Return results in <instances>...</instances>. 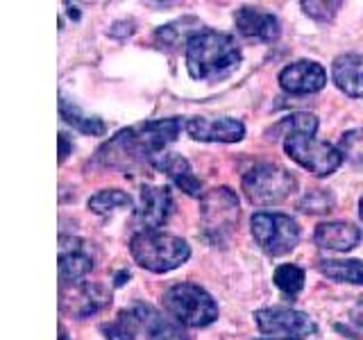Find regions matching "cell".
I'll list each match as a JSON object with an SVG mask.
<instances>
[{"label": "cell", "instance_id": "obj_29", "mask_svg": "<svg viewBox=\"0 0 363 340\" xmlns=\"http://www.w3.org/2000/svg\"><path fill=\"white\" fill-rule=\"evenodd\" d=\"M298 209L304 213H327L334 209V196L325 188H313L300 200Z\"/></svg>", "mask_w": 363, "mask_h": 340}, {"label": "cell", "instance_id": "obj_8", "mask_svg": "<svg viewBox=\"0 0 363 340\" xmlns=\"http://www.w3.org/2000/svg\"><path fill=\"white\" fill-rule=\"evenodd\" d=\"M200 218L204 234L220 241L238 220V198L230 186H216L200 198Z\"/></svg>", "mask_w": 363, "mask_h": 340}, {"label": "cell", "instance_id": "obj_22", "mask_svg": "<svg viewBox=\"0 0 363 340\" xmlns=\"http://www.w3.org/2000/svg\"><path fill=\"white\" fill-rule=\"evenodd\" d=\"M100 332L105 334L107 340H136L139 332H143L141 317H139V311H136V306L123 309L111 322L102 324Z\"/></svg>", "mask_w": 363, "mask_h": 340}, {"label": "cell", "instance_id": "obj_33", "mask_svg": "<svg viewBox=\"0 0 363 340\" xmlns=\"http://www.w3.org/2000/svg\"><path fill=\"white\" fill-rule=\"evenodd\" d=\"M60 340H68V336H66V329H64V327H60Z\"/></svg>", "mask_w": 363, "mask_h": 340}, {"label": "cell", "instance_id": "obj_28", "mask_svg": "<svg viewBox=\"0 0 363 340\" xmlns=\"http://www.w3.org/2000/svg\"><path fill=\"white\" fill-rule=\"evenodd\" d=\"M300 7L304 9V14L311 16L313 21L327 23V21H334V16L340 11L343 3H340V0H304V3H300Z\"/></svg>", "mask_w": 363, "mask_h": 340}, {"label": "cell", "instance_id": "obj_30", "mask_svg": "<svg viewBox=\"0 0 363 340\" xmlns=\"http://www.w3.org/2000/svg\"><path fill=\"white\" fill-rule=\"evenodd\" d=\"M134 21H116L113 26L109 28V37L113 39H128L134 34Z\"/></svg>", "mask_w": 363, "mask_h": 340}, {"label": "cell", "instance_id": "obj_9", "mask_svg": "<svg viewBox=\"0 0 363 340\" xmlns=\"http://www.w3.org/2000/svg\"><path fill=\"white\" fill-rule=\"evenodd\" d=\"M255 322L261 334L272 338L304 340L318 334V324L309 313L289 309V306H270L255 311Z\"/></svg>", "mask_w": 363, "mask_h": 340}, {"label": "cell", "instance_id": "obj_1", "mask_svg": "<svg viewBox=\"0 0 363 340\" xmlns=\"http://www.w3.org/2000/svg\"><path fill=\"white\" fill-rule=\"evenodd\" d=\"M186 128L182 118H159L139 123L134 128L121 130L109 143L98 150V157L111 168L128 170L130 166L147 162L150 164L157 154L166 152L170 143L177 141L179 132Z\"/></svg>", "mask_w": 363, "mask_h": 340}, {"label": "cell", "instance_id": "obj_17", "mask_svg": "<svg viewBox=\"0 0 363 340\" xmlns=\"http://www.w3.org/2000/svg\"><path fill=\"white\" fill-rule=\"evenodd\" d=\"M332 79L345 96L363 98V55H338L332 64Z\"/></svg>", "mask_w": 363, "mask_h": 340}, {"label": "cell", "instance_id": "obj_34", "mask_svg": "<svg viewBox=\"0 0 363 340\" xmlns=\"http://www.w3.org/2000/svg\"><path fill=\"white\" fill-rule=\"evenodd\" d=\"M359 218L363 220V198L359 200Z\"/></svg>", "mask_w": 363, "mask_h": 340}, {"label": "cell", "instance_id": "obj_15", "mask_svg": "<svg viewBox=\"0 0 363 340\" xmlns=\"http://www.w3.org/2000/svg\"><path fill=\"white\" fill-rule=\"evenodd\" d=\"M150 166L157 168L159 173L168 175L182 191L186 193V196H193V198H202V196H204L200 179H198L196 175H193L191 164H189L182 154H177V152H168V150H166V152H162V154H157V157L152 159V162H150Z\"/></svg>", "mask_w": 363, "mask_h": 340}, {"label": "cell", "instance_id": "obj_2", "mask_svg": "<svg viewBox=\"0 0 363 340\" xmlns=\"http://www.w3.org/2000/svg\"><path fill=\"white\" fill-rule=\"evenodd\" d=\"M243 52L236 39L227 32L218 30H202L184 48L186 71L193 79L209 82V79H220L230 75L234 68L241 64Z\"/></svg>", "mask_w": 363, "mask_h": 340}, {"label": "cell", "instance_id": "obj_6", "mask_svg": "<svg viewBox=\"0 0 363 340\" xmlns=\"http://www.w3.org/2000/svg\"><path fill=\"white\" fill-rule=\"evenodd\" d=\"M250 232L268 256H284L300 243V225L279 211H255L250 218Z\"/></svg>", "mask_w": 363, "mask_h": 340}, {"label": "cell", "instance_id": "obj_16", "mask_svg": "<svg viewBox=\"0 0 363 340\" xmlns=\"http://www.w3.org/2000/svg\"><path fill=\"white\" fill-rule=\"evenodd\" d=\"M313 241L318 247L332 249V252H350L361 243V230L345 220L320 222L313 232Z\"/></svg>", "mask_w": 363, "mask_h": 340}, {"label": "cell", "instance_id": "obj_5", "mask_svg": "<svg viewBox=\"0 0 363 340\" xmlns=\"http://www.w3.org/2000/svg\"><path fill=\"white\" fill-rule=\"evenodd\" d=\"M243 193L257 207H272L298 191V179L279 164H257L243 175Z\"/></svg>", "mask_w": 363, "mask_h": 340}, {"label": "cell", "instance_id": "obj_32", "mask_svg": "<svg viewBox=\"0 0 363 340\" xmlns=\"http://www.w3.org/2000/svg\"><path fill=\"white\" fill-rule=\"evenodd\" d=\"M125 279H130V270H123L121 275L116 277V281H113V283H116V286H123V283H125Z\"/></svg>", "mask_w": 363, "mask_h": 340}, {"label": "cell", "instance_id": "obj_12", "mask_svg": "<svg viewBox=\"0 0 363 340\" xmlns=\"http://www.w3.org/2000/svg\"><path fill=\"white\" fill-rule=\"evenodd\" d=\"M186 134L196 141L204 143H238L245 136V125L238 118H209L193 116L186 120Z\"/></svg>", "mask_w": 363, "mask_h": 340}, {"label": "cell", "instance_id": "obj_10", "mask_svg": "<svg viewBox=\"0 0 363 340\" xmlns=\"http://www.w3.org/2000/svg\"><path fill=\"white\" fill-rule=\"evenodd\" d=\"M173 213V196L168 186L145 184L139 196V207L134 211V220L141 227L139 232H157L164 227Z\"/></svg>", "mask_w": 363, "mask_h": 340}, {"label": "cell", "instance_id": "obj_31", "mask_svg": "<svg viewBox=\"0 0 363 340\" xmlns=\"http://www.w3.org/2000/svg\"><path fill=\"white\" fill-rule=\"evenodd\" d=\"M71 150H73V143L68 141V136L62 132L60 134V164L66 162V157H68V152H71Z\"/></svg>", "mask_w": 363, "mask_h": 340}, {"label": "cell", "instance_id": "obj_21", "mask_svg": "<svg viewBox=\"0 0 363 340\" xmlns=\"http://www.w3.org/2000/svg\"><path fill=\"white\" fill-rule=\"evenodd\" d=\"M60 113H62V118L68 123V125H73V128L77 132H82V134H89V136H102L107 132V125L102 123V118L98 116H91V113H86L84 109H79L75 102L71 100H66L64 96L60 98Z\"/></svg>", "mask_w": 363, "mask_h": 340}, {"label": "cell", "instance_id": "obj_25", "mask_svg": "<svg viewBox=\"0 0 363 340\" xmlns=\"http://www.w3.org/2000/svg\"><path fill=\"white\" fill-rule=\"evenodd\" d=\"M272 281H275V286L286 295V298H298L304 288V270L300 266L284 264L275 270Z\"/></svg>", "mask_w": 363, "mask_h": 340}, {"label": "cell", "instance_id": "obj_23", "mask_svg": "<svg viewBox=\"0 0 363 340\" xmlns=\"http://www.w3.org/2000/svg\"><path fill=\"white\" fill-rule=\"evenodd\" d=\"M320 275L327 279L338 281V283H354V286H363V261L359 259H345V261H323Z\"/></svg>", "mask_w": 363, "mask_h": 340}, {"label": "cell", "instance_id": "obj_35", "mask_svg": "<svg viewBox=\"0 0 363 340\" xmlns=\"http://www.w3.org/2000/svg\"><path fill=\"white\" fill-rule=\"evenodd\" d=\"M259 340H293V338H259Z\"/></svg>", "mask_w": 363, "mask_h": 340}, {"label": "cell", "instance_id": "obj_24", "mask_svg": "<svg viewBox=\"0 0 363 340\" xmlns=\"http://www.w3.org/2000/svg\"><path fill=\"white\" fill-rule=\"evenodd\" d=\"M132 207H134V200L121 188H105L89 198V209L98 215H111L116 211L132 209Z\"/></svg>", "mask_w": 363, "mask_h": 340}, {"label": "cell", "instance_id": "obj_27", "mask_svg": "<svg viewBox=\"0 0 363 340\" xmlns=\"http://www.w3.org/2000/svg\"><path fill=\"white\" fill-rule=\"evenodd\" d=\"M338 152L343 154V159L347 162L363 166V128L357 130H347L338 141Z\"/></svg>", "mask_w": 363, "mask_h": 340}, {"label": "cell", "instance_id": "obj_20", "mask_svg": "<svg viewBox=\"0 0 363 340\" xmlns=\"http://www.w3.org/2000/svg\"><path fill=\"white\" fill-rule=\"evenodd\" d=\"M198 32H202V26L198 18L193 16H184V18H177L168 26H162L155 32V41L162 45V48H177V45L191 41V37H196Z\"/></svg>", "mask_w": 363, "mask_h": 340}, {"label": "cell", "instance_id": "obj_19", "mask_svg": "<svg viewBox=\"0 0 363 340\" xmlns=\"http://www.w3.org/2000/svg\"><path fill=\"white\" fill-rule=\"evenodd\" d=\"M91 270H94V259H91L82 247L62 245V254H60L62 286H77V283H82L86 279Z\"/></svg>", "mask_w": 363, "mask_h": 340}, {"label": "cell", "instance_id": "obj_11", "mask_svg": "<svg viewBox=\"0 0 363 340\" xmlns=\"http://www.w3.org/2000/svg\"><path fill=\"white\" fill-rule=\"evenodd\" d=\"M279 86L291 96H311L327 86V71L313 60H298L281 68Z\"/></svg>", "mask_w": 363, "mask_h": 340}, {"label": "cell", "instance_id": "obj_13", "mask_svg": "<svg viewBox=\"0 0 363 340\" xmlns=\"http://www.w3.org/2000/svg\"><path fill=\"white\" fill-rule=\"evenodd\" d=\"M234 23L236 30L247 39H257V41H275L281 34V23L279 18L272 14V11H266L261 7H241L236 9L234 14Z\"/></svg>", "mask_w": 363, "mask_h": 340}, {"label": "cell", "instance_id": "obj_3", "mask_svg": "<svg viewBox=\"0 0 363 340\" xmlns=\"http://www.w3.org/2000/svg\"><path fill=\"white\" fill-rule=\"evenodd\" d=\"M130 254L143 270L164 275L177 270L191 259V245L175 234L166 232H136L130 241Z\"/></svg>", "mask_w": 363, "mask_h": 340}, {"label": "cell", "instance_id": "obj_26", "mask_svg": "<svg viewBox=\"0 0 363 340\" xmlns=\"http://www.w3.org/2000/svg\"><path fill=\"white\" fill-rule=\"evenodd\" d=\"M275 132H281L284 139H286L289 134H311V136H315V132H318V118L313 116V113H304V111L289 113V116H284L279 120Z\"/></svg>", "mask_w": 363, "mask_h": 340}, {"label": "cell", "instance_id": "obj_18", "mask_svg": "<svg viewBox=\"0 0 363 340\" xmlns=\"http://www.w3.org/2000/svg\"><path fill=\"white\" fill-rule=\"evenodd\" d=\"M136 311L141 317V327L147 336V340H191L186 334V329L179 322H175L173 317H166L159 313L155 306L150 304H134Z\"/></svg>", "mask_w": 363, "mask_h": 340}, {"label": "cell", "instance_id": "obj_4", "mask_svg": "<svg viewBox=\"0 0 363 340\" xmlns=\"http://www.w3.org/2000/svg\"><path fill=\"white\" fill-rule=\"evenodd\" d=\"M162 306L175 322L189 329H202L218 320V304L198 283L182 281L162 295Z\"/></svg>", "mask_w": 363, "mask_h": 340}, {"label": "cell", "instance_id": "obj_7", "mask_svg": "<svg viewBox=\"0 0 363 340\" xmlns=\"http://www.w3.org/2000/svg\"><path fill=\"white\" fill-rule=\"evenodd\" d=\"M284 152L315 177H329L343 164V154L336 145L318 141L311 134H289L284 139Z\"/></svg>", "mask_w": 363, "mask_h": 340}, {"label": "cell", "instance_id": "obj_14", "mask_svg": "<svg viewBox=\"0 0 363 340\" xmlns=\"http://www.w3.org/2000/svg\"><path fill=\"white\" fill-rule=\"evenodd\" d=\"M71 304V313L79 320L89 315H96L111 304V293L102 283L82 281L77 286H71V300H62V309Z\"/></svg>", "mask_w": 363, "mask_h": 340}]
</instances>
